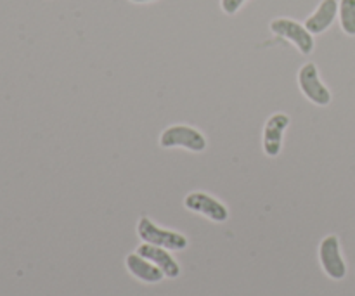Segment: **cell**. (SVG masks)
Returning a JSON list of instances; mask_svg holds the SVG:
<instances>
[{"label":"cell","instance_id":"cell-1","mask_svg":"<svg viewBox=\"0 0 355 296\" xmlns=\"http://www.w3.org/2000/svg\"><path fill=\"white\" fill-rule=\"evenodd\" d=\"M159 146L166 149L184 148L187 151L201 153L207 149V139L196 128L187 125H172L159 137Z\"/></svg>","mask_w":355,"mask_h":296},{"label":"cell","instance_id":"cell-12","mask_svg":"<svg viewBox=\"0 0 355 296\" xmlns=\"http://www.w3.org/2000/svg\"><path fill=\"white\" fill-rule=\"evenodd\" d=\"M246 0H222V9L225 14H236Z\"/></svg>","mask_w":355,"mask_h":296},{"label":"cell","instance_id":"cell-6","mask_svg":"<svg viewBox=\"0 0 355 296\" xmlns=\"http://www.w3.org/2000/svg\"><path fill=\"white\" fill-rule=\"evenodd\" d=\"M184 204H186L187 210L203 215V217L210 218L214 222H225L229 217L227 208L220 201H217L214 196H210L207 193L187 194L186 200H184Z\"/></svg>","mask_w":355,"mask_h":296},{"label":"cell","instance_id":"cell-4","mask_svg":"<svg viewBox=\"0 0 355 296\" xmlns=\"http://www.w3.org/2000/svg\"><path fill=\"white\" fill-rule=\"evenodd\" d=\"M270 30H272V33L293 42L302 54H311L314 51V38H312V33L304 24L297 23V21L286 19V17L274 19L270 23Z\"/></svg>","mask_w":355,"mask_h":296},{"label":"cell","instance_id":"cell-2","mask_svg":"<svg viewBox=\"0 0 355 296\" xmlns=\"http://www.w3.org/2000/svg\"><path fill=\"white\" fill-rule=\"evenodd\" d=\"M139 238L149 245L159 246V248L166 250H184L187 246L186 236L179 234V232L166 231V229L158 227L153 220L148 217H142L137 224Z\"/></svg>","mask_w":355,"mask_h":296},{"label":"cell","instance_id":"cell-11","mask_svg":"<svg viewBox=\"0 0 355 296\" xmlns=\"http://www.w3.org/2000/svg\"><path fill=\"white\" fill-rule=\"evenodd\" d=\"M340 23L343 31L350 37L355 35V0H342L340 2Z\"/></svg>","mask_w":355,"mask_h":296},{"label":"cell","instance_id":"cell-5","mask_svg":"<svg viewBox=\"0 0 355 296\" xmlns=\"http://www.w3.org/2000/svg\"><path fill=\"white\" fill-rule=\"evenodd\" d=\"M319 259H321L322 269L331 279L340 281L345 277L347 267L342 259V253H340V243L336 236H328L322 239L321 248H319Z\"/></svg>","mask_w":355,"mask_h":296},{"label":"cell","instance_id":"cell-3","mask_svg":"<svg viewBox=\"0 0 355 296\" xmlns=\"http://www.w3.org/2000/svg\"><path fill=\"white\" fill-rule=\"evenodd\" d=\"M298 83H300L302 92L307 96L311 103L318 104V106H328L331 103V92L319 78L318 66L314 62H307L305 66H302V69L298 71Z\"/></svg>","mask_w":355,"mask_h":296},{"label":"cell","instance_id":"cell-7","mask_svg":"<svg viewBox=\"0 0 355 296\" xmlns=\"http://www.w3.org/2000/svg\"><path fill=\"white\" fill-rule=\"evenodd\" d=\"M290 127V116L284 113H274L267 120L266 128H263V151L270 158L279 156L281 148H283V135L286 128Z\"/></svg>","mask_w":355,"mask_h":296},{"label":"cell","instance_id":"cell-8","mask_svg":"<svg viewBox=\"0 0 355 296\" xmlns=\"http://www.w3.org/2000/svg\"><path fill=\"white\" fill-rule=\"evenodd\" d=\"M137 255L144 256L146 260H149V262L155 263L156 267H159V269L163 270V274H165L166 277H170V279H173V277H177L180 274L179 265H177L175 260L165 252V248H159V246L144 243V245H141L137 248Z\"/></svg>","mask_w":355,"mask_h":296},{"label":"cell","instance_id":"cell-13","mask_svg":"<svg viewBox=\"0 0 355 296\" xmlns=\"http://www.w3.org/2000/svg\"><path fill=\"white\" fill-rule=\"evenodd\" d=\"M132 2H135V3H142V2H151V0H132Z\"/></svg>","mask_w":355,"mask_h":296},{"label":"cell","instance_id":"cell-10","mask_svg":"<svg viewBox=\"0 0 355 296\" xmlns=\"http://www.w3.org/2000/svg\"><path fill=\"white\" fill-rule=\"evenodd\" d=\"M125 263H127L128 272L134 277H137V279L144 281V283H159L163 279V276H165L159 267H156L155 263L146 260L144 256L137 255V253L128 255Z\"/></svg>","mask_w":355,"mask_h":296},{"label":"cell","instance_id":"cell-9","mask_svg":"<svg viewBox=\"0 0 355 296\" xmlns=\"http://www.w3.org/2000/svg\"><path fill=\"white\" fill-rule=\"evenodd\" d=\"M336 14H338V2H336V0H322L321 6L318 7V10H315L311 17H307L305 28H307L312 35L322 33V31H326L331 26Z\"/></svg>","mask_w":355,"mask_h":296}]
</instances>
